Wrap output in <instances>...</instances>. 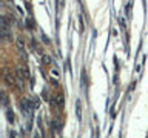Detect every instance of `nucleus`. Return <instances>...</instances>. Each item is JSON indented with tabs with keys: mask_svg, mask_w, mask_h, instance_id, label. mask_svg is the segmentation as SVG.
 Segmentation results:
<instances>
[{
	"mask_svg": "<svg viewBox=\"0 0 148 138\" xmlns=\"http://www.w3.org/2000/svg\"><path fill=\"white\" fill-rule=\"evenodd\" d=\"M31 108H34V106H32V103H31V100H28V98L22 100V103H20V109H22L23 115H26L28 118L31 117Z\"/></svg>",
	"mask_w": 148,
	"mask_h": 138,
	"instance_id": "1",
	"label": "nucleus"
},
{
	"mask_svg": "<svg viewBox=\"0 0 148 138\" xmlns=\"http://www.w3.org/2000/svg\"><path fill=\"white\" fill-rule=\"evenodd\" d=\"M5 81H6L9 86H12V87L17 86V80H16V77H14L12 74H6V75H5Z\"/></svg>",
	"mask_w": 148,
	"mask_h": 138,
	"instance_id": "2",
	"label": "nucleus"
},
{
	"mask_svg": "<svg viewBox=\"0 0 148 138\" xmlns=\"http://www.w3.org/2000/svg\"><path fill=\"white\" fill-rule=\"evenodd\" d=\"M76 117H77L79 121L82 120V103H80V100L76 101Z\"/></svg>",
	"mask_w": 148,
	"mask_h": 138,
	"instance_id": "3",
	"label": "nucleus"
},
{
	"mask_svg": "<svg viewBox=\"0 0 148 138\" xmlns=\"http://www.w3.org/2000/svg\"><path fill=\"white\" fill-rule=\"evenodd\" d=\"M17 46H18V51L22 52V55H23V54L26 55V52H25V41H23V40L20 39V37L17 39Z\"/></svg>",
	"mask_w": 148,
	"mask_h": 138,
	"instance_id": "4",
	"label": "nucleus"
},
{
	"mask_svg": "<svg viewBox=\"0 0 148 138\" xmlns=\"http://www.w3.org/2000/svg\"><path fill=\"white\" fill-rule=\"evenodd\" d=\"M42 60H43V63L46 64V66H49V64L53 63V60H51V57L48 54H42Z\"/></svg>",
	"mask_w": 148,
	"mask_h": 138,
	"instance_id": "5",
	"label": "nucleus"
},
{
	"mask_svg": "<svg viewBox=\"0 0 148 138\" xmlns=\"http://www.w3.org/2000/svg\"><path fill=\"white\" fill-rule=\"evenodd\" d=\"M6 118H8V121H9V123H14V121H16V118H14V112H12L11 109H8V110H6Z\"/></svg>",
	"mask_w": 148,
	"mask_h": 138,
	"instance_id": "6",
	"label": "nucleus"
},
{
	"mask_svg": "<svg viewBox=\"0 0 148 138\" xmlns=\"http://www.w3.org/2000/svg\"><path fill=\"white\" fill-rule=\"evenodd\" d=\"M2 104L5 106V108L8 106V97H6V94H5V92H2Z\"/></svg>",
	"mask_w": 148,
	"mask_h": 138,
	"instance_id": "7",
	"label": "nucleus"
},
{
	"mask_svg": "<svg viewBox=\"0 0 148 138\" xmlns=\"http://www.w3.org/2000/svg\"><path fill=\"white\" fill-rule=\"evenodd\" d=\"M57 106L59 108H63V95H57Z\"/></svg>",
	"mask_w": 148,
	"mask_h": 138,
	"instance_id": "8",
	"label": "nucleus"
},
{
	"mask_svg": "<svg viewBox=\"0 0 148 138\" xmlns=\"http://www.w3.org/2000/svg\"><path fill=\"white\" fill-rule=\"evenodd\" d=\"M42 40H43L45 45H49V39H48V37H46L45 34H42Z\"/></svg>",
	"mask_w": 148,
	"mask_h": 138,
	"instance_id": "9",
	"label": "nucleus"
},
{
	"mask_svg": "<svg viewBox=\"0 0 148 138\" xmlns=\"http://www.w3.org/2000/svg\"><path fill=\"white\" fill-rule=\"evenodd\" d=\"M32 106H34V108H39V106H40V100H39V98H34V103H32Z\"/></svg>",
	"mask_w": 148,
	"mask_h": 138,
	"instance_id": "10",
	"label": "nucleus"
},
{
	"mask_svg": "<svg viewBox=\"0 0 148 138\" xmlns=\"http://www.w3.org/2000/svg\"><path fill=\"white\" fill-rule=\"evenodd\" d=\"M32 138H42V135L39 132H34V135H32Z\"/></svg>",
	"mask_w": 148,
	"mask_h": 138,
	"instance_id": "11",
	"label": "nucleus"
}]
</instances>
